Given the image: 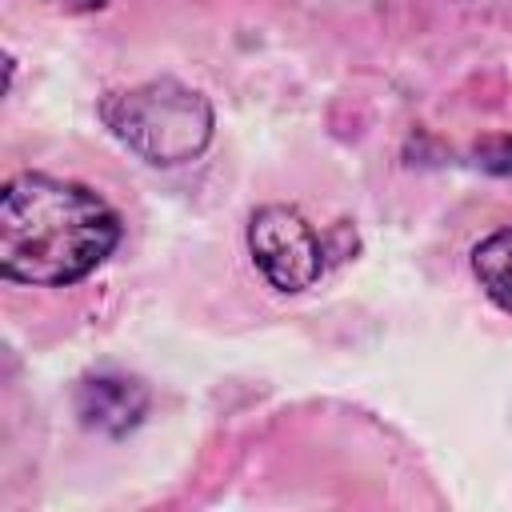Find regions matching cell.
I'll list each match as a JSON object with an SVG mask.
<instances>
[{"mask_svg":"<svg viewBox=\"0 0 512 512\" xmlns=\"http://www.w3.org/2000/svg\"><path fill=\"white\" fill-rule=\"evenodd\" d=\"M100 120L128 152L160 168L196 160L208 148L216 124L212 104L172 76L108 92L100 100Z\"/></svg>","mask_w":512,"mask_h":512,"instance_id":"2","label":"cell"},{"mask_svg":"<svg viewBox=\"0 0 512 512\" xmlns=\"http://www.w3.org/2000/svg\"><path fill=\"white\" fill-rule=\"evenodd\" d=\"M120 240L116 212L84 184L24 172L0 196V268L16 284H76Z\"/></svg>","mask_w":512,"mask_h":512,"instance_id":"1","label":"cell"},{"mask_svg":"<svg viewBox=\"0 0 512 512\" xmlns=\"http://www.w3.org/2000/svg\"><path fill=\"white\" fill-rule=\"evenodd\" d=\"M76 412H80V420L88 428H96L104 436H124L144 420L148 388L140 380H132V376L100 372V376H88L76 388Z\"/></svg>","mask_w":512,"mask_h":512,"instance_id":"4","label":"cell"},{"mask_svg":"<svg viewBox=\"0 0 512 512\" xmlns=\"http://www.w3.org/2000/svg\"><path fill=\"white\" fill-rule=\"evenodd\" d=\"M472 272L488 300L512 312V228H500L472 248Z\"/></svg>","mask_w":512,"mask_h":512,"instance_id":"5","label":"cell"},{"mask_svg":"<svg viewBox=\"0 0 512 512\" xmlns=\"http://www.w3.org/2000/svg\"><path fill=\"white\" fill-rule=\"evenodd\" d=\"M476 156H480V168H488V172H496V176H508V172H512V136H492V140H484V144L476 148Z\"/></svg>","mask_w":512,"mask_h":512,"instance_id":"6","label":"cell"},{"mask_svg":"<svg viewBox=\"0 0 512 512\" xmlns=\"http://www.w3.org/2000/svg\"><path fill=\"white\" fill-rule=\"evenodd\" d=\"M48 4H56V8H64V12H92V8H100L104 0H48Z\"/></svg>","mask_w":512,"mask_h":512,"instance_id":"7","label":"cell"},{"mask_svg":"<svg viewBox=\"0 0 512 512\" xmlns=\"http://www.w3.org/2000/svg\"><path fill=\"white\" fill-rule=\"evenodd\" d=\"M248 252L260 276L280 292H304L324 272L316 228L288 204H264L248 220Z\"/></svg>","mask_w":512,"mask_h":512,"instance_id":"3","label":"cell"}]
</instances>
